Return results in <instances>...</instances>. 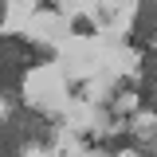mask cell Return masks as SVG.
<instances>
[{"label": "cell", "mask_w": 157, "mask_h": 157, "mask_svg": "<svg viewBox=\"0 0 157 157\" xmlns=\"http://www.w3.org/2000/svg\"><path fill=\"white\" fill-rule=\"evenodd\" d=\"M36 12H55V0H36Z\"/></svg>", "instance_id": "30bf717a"}, {"label": "cell", "mask_w": 157, "mask_h": 157, "mask_svg": "<svg viewBox=\"0 0 157 157\" xmlns=\"http://www.w3.org/2000/svg\"><path fill=\"white\" fill-rule=\"evenodd\" d=\"M134 32L145 39V43H157V0H137Z\"/></svg>", "instance_id": "3957f363"}, {"label": "cell", "mask_w": 157, "mask_h": 157, "mask_svg": "<svg viewBox=\"0 0 157 157\" xmlns=\"http://www.w3.org/2000/svg\"><path fill=\"white\" fill-rule=\"evenodd\" d=\"M55 141V122L32 110V106H16L4 114V153H20L24 145H39V149H51Z\"/></svg>", "instance_id": "7a4b0ae2"}, {"label": "cell", "mask_w": 157, "mask_h": 157, "mask_svg": "<svg viewBox=\"0 0 157 157\" xmlns=\"http://www.w3.org/2000/svg\"><path fill=\"white\" fill-rule=\"evenodd\" d=\"M134 98H137V110H149V114H157V78L141 75L134 82Z\"/></svg>", "instance_id": "277c9868"}, {"label": "cell", "mask_w": 157, "mask_h": 157, "mask_svg": "<svg viewBox=\"0 0 157 157\" xmlns=\"http://www.w3.org/2000/svg\"><path fill=\"white\" fill-rule=\"evenodd\" d=\"M141 75L157 78V47H145V51H141Z\"/></svg>", "instance_id": "52a82bcc"}, {"label": "cell", "mask_w": 157, "mask_h": 157, "mask_svg": "<svg viewBox=\"0 0 157 157\" xmlns=\"http://www.w3.org/2000/svg\"><path fill=\"white\" fill-rule=\"evenodd\" d=\"M71 32H75V36H94V24H90L86 16H75L71 20Z\"/></svg>", "instance_id": "ba28073f"}, {"label": "cell", "mask_w": 157, "mask_h": 157, "mask_svg": "<svg viewBox=\"0 0 157 157\" xmlns=\"http://www.w3.org/2000/svg\"><path fill=\"white\" fill-rule=\"evenodd\" d=\"M137 153H157V126H149L145 134H137Z\"/></svg>", "instance_id": "8992f818"}, {"label": "cell", "mask_w": 157, "mask_h": 157, "mask_svg": "<svg viewBox=\"0 0 157 157\" xmlns=\"http://www.w3.org/2000/svg\"><path fill=\"white\" fill-rule=\"evenodd\" d=\"M67 94H71V98H82V94H86V82H75V78H71V82H67Z\"/></svg>", "instance_id": "9c48e42d"}, {"label": "cell", "mask_w": 157, "mask_h": 157, "mask_svg": "<svg viewBox=\"0 0 157 157\" xmlns=\"http://www.w3.org/2000/svg\"><path fill=\"white\" fill-rule=\"evenodd\" d=\"M98 149L102 153H137V134H130V130H118V134H110V137H102L98 141Z\"/></svg>", "instance_id": "5b68a950"}, {"label": "cell", "mask_w": 157, "mask_h": 157, "mask_svg": "<svg viewBox=\"0 0 157 157\" xmlns=\"http://www.w3.org/2000/svg\"><path fill=\"white\" fill-rule=\"evenodd\" d=\"M0 59H4V71H0V86H4V98L12 102V98H20V78H24V71L28 67H43V63H51L55 59V51L51 47H43V43H32V39L24 36H4L0 39Z\"/></svg>", "instance_id": "6da1fadb"}]
</instances>
